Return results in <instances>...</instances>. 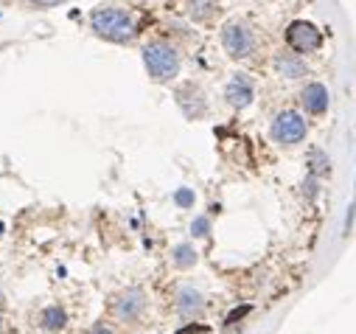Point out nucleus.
<instances>
[{
  "label": "nucleus",
  "mask_w": 356,
  "mask_h": 334,
  "mask_svg": "<svg viewBox=\"0 0 356 334\" xmlns=\"http://www.w3.org/2000/svg\"><path fill=\"white\" fill-rule=\"evenodd\" d=\"M93 334H113V331H110L107 326H102V323H99V326H93Z\"/></svg>",
  "instance_id": "17"
},
{
  "label": "nucleus",
  "mask_w": 356,
  "mask_h": 334,
  "mask_svg": "<svg viewBox=\"0 0 356 334\" xmlns=\"http://www.w3.org/2000/svg\"><path fill=\"white\" fill-rule=\"evenodd\" d=\"M202 306H205V301H202V295H200L197 289L183 287L180 292H177V309H180L183 317H194V315H200Z\"/></svg>",
  "instance_id": "10"
},
{
  "label": "nucleus",
  "mask_w": 356,
  "mask_h": 334,
  "mask_svg": "<svg viewBox=\"0 0 356 334\" xmlns=\"http://www.w3.org/2000/svg\"><path fill=\"white\" fill-rule=\"evenodd\" d=\"M286 45H289V51H295L300 56L314 54L323 45V31L309 20H295L286 26Z\"/></svg>",
  "instance_id": "5"
},
{
  "label": "nucleus",
  "mask_w": 356,
  "mask_h": 334,
  "mask_svg": "<svg viewBox=\"0 0 356 334\" xmlns=\"http://www.w3.org/2000/svg\"><path fill=\"white\" fill-rule=\"evenodd\" d=\"M143 65L154 81H171L180 73V54H177V48L171 42L154 40V42L143 45Z\"/></svg>",
  "instance_id": "2"
},
{
  "label": "nucleus",
  "mask_w": 356,
  "mask_h": 334,
  "mask_svg": "<svg viewBox=\"0 0 356 334\" xmlns=\"http://www.w3.org/2000/svg\"><path fill=\"white\" fill-rule=\"evenodd\" d=\"M208 228H211V219H208V216H200V219H194L191 233H194V236H208Z\"/></svg>",
  "instance_id": "14"
},
{
  "label": "nucleus",
  "mask_w": 356,
  "mask_h": 334,
  "mask_svg": "<svg viewBox=\"0 0 356 334\" xmlns=\"http://www.w3.org/2000/svg\"><path fill=\"white\" fill-rule=\"evenodd\" d=\"M255 99V85L247 73H236L227 85H225V102L233 107V110H244L250 107Z\"/></svg>",
  "instance_id": "6"
},
{
  "label": "nucleus",
  "mask_w": 356,
  "mask_h": 334,
  "mask_svg": "<svg viewBox=\"0 0 356 334\" xmlns=\"http://www.w3.org/2000/svg\"><path fill=\"white\" fill-rule=\"evenodd\" d=\"M0 326H3V323H0Z\"/></svg>",
  "instance_id": "19"
},
{
  "label": "nucleus",
  "mask_w": 356,
  "mask_h": 334,
  "mask_svg": "<svg viewBox=\"0 0 356 334\" xmlns=\"http://www.w3.org/2000/svg\"><path fill=\"white\" fill-rule=\"evenodd\" d=\"M194 200H197V197H194V191H191V189H180V191L174 194V202L180 205V208H191V205H194Z\"/></svg>",
  "instance_id": "13"
},
{
  "label": "nucleus",
  "mask_w": 356,
  "mask_h": 334,
  "mask_svg": "<svg viewBox=\"0 0 356 334\" xmlns=\"http://www.w3.org/2000/svg\"><path fill=\"white\" fill-rule=\"evenodd\" d=\"M174 264L177 267H194L197 264V250L191 244H177L174 247Z\"/></svg>",
  "instance_id": "12"
},
{
  "label": "nucleus",
  "mask_w": 356,
  "mask_h": 334,
  "mask_svg": "<svg viewBox=\"0 0 356 334\" xmlns=\"http://www.w3.org/2000/svg\"><path fill=\"white\" fill-rule=\"evenodd\" d=\"M275 70H278L284 79H300V76L309 73V65L303 62L300 54H295V51H284V54L275 56Z\"/></svg>",
  "instance_id": "9"
},
{
  "label": "nucleus",
  "mask_w": 356,
  "mask_h": 334,
  "mask_svg": "<svg viewBox=\"0 0 356 334\" xmlns=\"http://www.w3.org/2000/svg\"><path fill=\"white\" fill-rule=\"evenodd\" d=\"M31 6H37V9H54V6H59V3H65V0H29Z\"/></svg>",
  "instance_id": "15"
},
{
  "label": "nucleus",
  "mask_w": 356,
  "mask_h": 334,
  "mask_svg": "<svg viewBox=\"0 0 356 334\" xmlns=\"http://www.w3.org/2000/svg\"><path fill=\"white\" fill-rule=\"evenodd\" d=\"M309 132V124L300 113L295 110H284L273 118V127H270V135L278 146H298Z\"/></svg>",
  "instance_id": "3"
},
{
  "label": "nucleus",
  "mask_w": 356,
  "mask_h": 334,
  "mask_svg": "<svg viewBox=\"0 0 356 334\" xmlns=\"http://www.w3.org/2000/svg\"><path fill=\"white\" fill-rule=\"evenodd\" d=\"M40 323H42L45 328L56 331V328H62V326H65V312H62L59 306H48V309H42V312H40Z\"/></svg>",
  "instance_id": "11"
},
{
  "label": "nucleus",
  "mask_w": 356,
  "mask_h": 334,
  "mask_svg": "<svg viewBox=\"0 0 356 334\" xmlns=\"http://www.w3.org/2000/svg\"><path fill=\"white\" fill-rule=\"evenodd\" d=\"M247 312H250V306H238V309H233V312L227 315V323H236V320H238V317H244Z\"/></svg>",
  "instance_id": "16"
},
{
  "label": "nucleus",
  "mask_w": 356,
  "mask_h": 334,
  "mask_svg": "<svg viewBox=\"0 0 356 334\" xmlns=\"http://www.w3.org/2000/svg\"><path fill=\"white\" fill-rule=\"evenodd\" d=\"M0 301H3V292H0Z\"/></svg>",
  "instance_id": "18"
},
{
  "label": "nucleus",
  "mask_w": 356,
  "mask_h": 334,
  "mask_svg": "<svg viewBox=\"0 0 356 334\" xmlns=\"http://www.w3.org/2000/svg\"><path fill=\"white\" fill-rule=\"evenodd\" d=\"M90 26L99 37L110 40V42H129L135 37V20L129 12L124 9H115V6H104V9H96L90 15Z\"/></svg>",
  "instance_id": "1"
},
{
  "label": "nucleus",
  "mask_w": 356,
  "mask_h": 334,
  "mask_svg": "<svg viewBox=\"0 0 356 334\" xmlns=\"http://www.w3.org/2000/svg\"><path fill=\"white\" fill-rule=\"evenodd\" d=\"M328 102H331L328 88L320 85V81H312V85H306L303 93H300V104L309 116H323L328 110Z\"/></svg>",
  "instance_id": "8"
},
{
  "label": "nucleus",
  "mask_w": 356,
  "mask_h": 334,
  "mask_svg": "<svg viewBox=\"0 0 356 334\" xmlns=\"http://www.w3.org/2000/svg\"><path fill=\"white\" fill-rule=\"evenodd\" d=\"M222 48L233 59L252 56V51H255V34H252V29L247 23H241V20H230L222 29Z\"/></svg>",
  "instance_id": "4"
},
{
  "label": "nucleus",
  "mask_w": 356,
  "mask_h": 334,
  "mask_svg": "<svg viewBox=\"0 0 356 334\" xmlns=\"http://www.w3.org/2000/svg\"><path fill=\"white\" fill-rule=\"evenodd\" d=\"M143 306H146L143 292H140V289H127V292H121V295L115 298L113 312H115L118 320H135V317L143 312Z\"/></svg>",
  "instance_id": "7"
}]
</instances>
